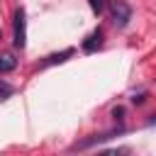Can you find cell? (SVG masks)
<instances>
[{"instance_id":"obj_1","label":"cell","mask_w":156,"mask_h":156,"mask_svg":"<svg viewBox=\"0 0 156 156\" xmlns=\"http://www.w3.org/2000/svg\"><path fill=\"white\" fill-rule=\"evenodd\" d=\"M110 15H112V22L117 27H127V22L132 20V7L127 0H112L110 2Z\"/></svg>"},{"instance_id":"obj_2","label":"cell","mask_w":156,"mask_h":156,"mask_svg":"<svg viewBox=\"0 0 156 156\" xmlns=\"http://www.w3.org/2000/svg\"><path fill=\"white\" fill-rule=\"evenodd\" d=\"M15 46L17 49H24L27 44V20H24V10H15Z\"/></svg>"},{"instance_id":"obj_3","label":"cell","mask_w":156,"mask_h":156,"mask_svg":"<svg viewBox=\"0 0 156 156\" xmlns=\"http://www.w3.org/2000/svg\"><path fill=\"white\" fill-rule=\"evenodd\" d=\"M119 132H122V129H117V132H107V134H93V136L78 141L73 149H88V146H93V144H98V141H105V139H110V136H115V134H119Z\"/></svg>"},{"instance_id":"obj_4","label":"cell","mask_w":156,"mask_h":156,"mask_svg":"<svg viewBox=\"0 0 156 156\" xmlns=\"http://www.w3.org/2000/svg\"><path fill=\"white\" fill-rule=\"evenodd\" d=\"M15 66H17V58H15V54H10V51L0 54V73H10Z\"/></svg>"},{"instance_id":"obj_5","label":"cell","mask_w":156,"mask_h":156,"mask_svg":"<svg viewBox=\"0 0 156 156\" xmlns=\"http://www.w3.org/2000/svg\"><path fill=\"white\" fill-rule=\"evenodd\" d=\"M100 44H102V32H100V29H95V32L88 37V41L83 44V49H85V51H95Z\"/></svg>"},{"instance_id":"obj_6","label":"cell","mask_w":156,"mask_h":156,"mask_svg":"<svg viewBox=\"0 0 156 156\" xmlns=\"http://www.w3.org/2000/svg\"><path fill=\"white\" fill-rule=\"evenodd\" d=\"M88 2H90V10H93L95 15H100V12L105 10V2H107V0H88Z\"/></svg>"},{"instance_id":"obj_7","label":"cell","mask_w":156,"mask_h":156,"mask_svg":"<svg viewBox=\"0 0 156 156\" xmlns=\"http://www.w3.org/2000/svg\"><path fill=\"white\" fill-rule=\"evenodd\" d=\"M12 85L10 83H5V80H0V98H5V95H12Z\"/></svg>"},{"instance_id":"obj_8","label":"cell","mask_w":156,"mask_h":156,"mask_svg":"<svg viewBox=\"0 0 156 156\" xmlns=\"http://www.w3.org/2000/svg\"><path fill=\"white\" fill-rule=\"evenodd\" d=\"M151 122H156V117H154V119H151Z\"/></svg>"}]
</instances>
